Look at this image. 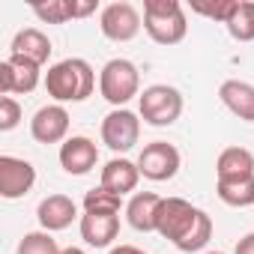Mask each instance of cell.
I'll use <instances>...</instances> for the list:
<instances>
[{"mask_svg":"<svg viewBox=\"0 0 254 254\" xmlns=\"http://www.w3.org/2000/svg\"><path fill=\"white\" fill-rule=\"evenodd\" d=\"M156 233H162L180 251L191 254V251L206 248V242L212 239V218L183 197H165L159 209Z\"/></svg>","mask_w":254,"mask_h":254,"instance_id":"obj_1","label":"cell"},{"mask_svg":"<svg viewBox=\"0 0 254 254\" xmlns=\"http://www.w3.org/2000/svg\"><path fill=\"white\" fill-rule=\"evenodd\" d=\"M45 90L54 99V105H60V102H84L96 90V72L81 57L60 60L54 66H48V72H45Z\"/></svg>","mask_w":254,"mask_h":254,"instance_id":"obj_2","label":"cell"},{"mask_svg":"<svg viewBox=\"0 0 254 254\" xmlns=\"http://www.w3.org/2000/svg\"><path fill=\"white\" fill-rule=\"evenodd\" d=\"M144 30L156 45H177L189 33V18L180 0H147Z\"/></svg>","mask_w":254,"mask_h":254,"instance_id":"obj_3","label":"cell"},{"mask_svg":"<svg viewBox=\"0 0 254 254\" xmlns=\"http://www.w3.org/2000/svg\"><path fill=\"white\" fill-rule=\"evenodd\" d=\"M99 93L105 102H111L114 108H123L129 99L141 96V72L132 60H108L99 72Z\"/></svg>","mask_w":254,"mask_h":254,"instance_id":"obj_4","label":"cell"},{"mask_svg":"<svg viewBox=\"0 0 254 254\" xmlns=\"http://www.w3.org/2000/svg\"><path fill=\"white\" fill-rule=\"evenodd\" d=\"M138 111H141L144 123L156 126V129L174 126L183 114V93L168 84H153L138 96Z\"/></svg>","mask_w":254,"mask_h":254,"instance_id":"obj_5","label":"cell"},{"mask_svg":"<svg viewBox=\"0 0 254 254\" xmlns=\"http://www.w3.org/2000/svg\"><path fill=\"white\" fill-rule=\"evenodd\" d=\"M141 138V120L129 108H114L102 120V144L114 153H129Z\"/></svg>","mask_w":254,"mask_h":254,"instance_id":"obj_6","label":"cell"},{"mask_svg":"<svg viewBox=\"0 0 254 254\" xmlns=\"http://www.w3.org/2000/svg\"><path fill=\"white\" fill-rule=\"evenodd\" d=\"M180 150L168 141H153L141 150L138 156V171L141 177L153 180V183H165V180H174L177 171H180Z\"/></svg>","mask_w":254,"mask_h":254,"instance_id":"obj_7","label":"cell"},{"mask_svg":"<svg viewBox=\"0 0 254 254\" xmlns=\"http://www.w3.org/2000/svg\"><path fill=\"white\" fill-rule=\"evenodd\" d=\"M99 27H102V36L111 42H132L144 24H141V12L123 0V3H108L102 9Z\"/></svg>","mask_w":254,"mask_h":254,"instance_id":"obj_8","label":"cell"},{"mask_svg":"<svg viewBox=\"0 0 254 254\" xmlns=\"http://www.w3.org/2000/svg\"><path fill=\"white\" fill-rule=\"evenodd\" d=\"M39 75H42V66H36L33 60L9 54L3 63H0V93H3V96L33 93L39 87Z\"/></svg>","mask_w":254,"mask_h":254,"instance_id":"obj_9","label":"cell"},{"mask_svg":"<svg viewBox=\"0 0 254 254\" xmlns=\"http://www.w3.org/2000/svg\"><path fill=\"white\" fill-rule=\"evenodd\" d=\"M33 186H36V168L27 159L0 156V194L6 200L24 197Z\"/></svg>","mask_w":254,"mask_h":254,"instance_id":"obj_10","label":"cell"},{"mask_svg":"<svg viewBox=\"0 0 254 254\" xmlns=\"http://www.w3.org/2000/svg\"><path fill=\"white\" fill-rule=\"evenodd\" d=\"M30 135L36 144H63L69 135V111L63 105H45L30 120Z\"/></svg>","mask_w":254,"mask_h":254,"instance_id":"obj_11","label":"cell"},{"mask_svg":"<svg viewBox=\"0 0 254 254\" xmlns=\"http://www.w3.org/2000/svg\"><path fill=\"white\" fill-rule=\"evenodd\" d=\"M96 162H99V150H96V144L90 138L72 135V138H66L60 144V168L66 174L84 177V174H90L96 168Z\"/></svg>","mask_w":254,"mask_h":254,"instance_id":"obj_12","label":"cell"},{"mask_svg":"<svg viewBox=\"0 0 254 254\" xmlns=\"http://www.w3.org/2000/svg\"><path fill=\"white\" fill-rule=\"evenodd\" d=\"M120 233V212H84L81 239L93 248H108Z\"/></svg>","mask_w":254,"mask_h":254,"instance_id":"obj_13","label":"cell"},{"mask_svg":"<svg viewBox=\"0 0 254 254\" xmlns=\"http://www.w3.org/2000/svg\"><path fill=\"white\" fill-rule=\"evenodd\" d=\"M36 218H39L42 230L57 233V230H66V227L78 218V206H75V200L66 197V194H48V197L39 203Z\"/></svg>","mask_w":254,"mask_h":254,"instance_id":"obj_14","label":"cell"},{"mask_svg":"<svg viewBox=\"0 0 254 254\" xmlns=\"http://www.w3.org/2000/svg\"><path fill=\"white\" fill-rule=\"evenodd\" d=\"M218 99L233 117H239L245 123H254V84L230 78L218 87Z\"/></svg>","mask_w":254,"mask_h":254,"instance_id":"obj_15","label":"cell"},{"mask_svg":"<svg viewBox=\"0 0 254 254\" xmlns=\"http://www.w3.org/2000/svg\"><path fill=\"white\" fill-rule=\"evenodd\" d=\"M138 180H141V171H138V162H129V159H111L105 168H102V189L114 191V194H129L138 189Z\"/></svg>","mask_w":254,"mask_h":254,"instance_id":"obj_16","label":"cell"},{"mask_svg":"<svg viewBox=\"0 0 254 254\" xmlns=\"http://www.w3.org/2000/svg\"><path fill=\"white\" fill-rule=\"evenodd\" d=\"M51 51H54V48H51V39H48L39 27H24V30H18L15 39H12V48H9L12 57L33 60L36 66H45L48 57H51Z\"/></svg>","mask_w":254,"mask_h":254,"instance_id":"obj_17","label":"cell"},{"mask_svg":"<svg viewBox=\"0 0 254 254\" xmlns=\"http://www.w3.org/2000/svg\"><path fill=\"white\" fill-rule=\"evenodd\" d=\"M162 200L159 194L153 191H138L129 203H126V218L129 224L141 233H153L156 230V221H159V209H162Z\"/></svg>","mask_w":254,"mask_h":254,"instance_id":"obj_18","label":"cell"},{"mask_svg":"<svg viewBox=\"0 0 254 254\" xmlns=\"http://www.w3.org/2000/svg\"><path fill=\"white\" fill-rule=\"evenodd\" d=\"M90 12H96L93 0H87V3H81V0H48V3H33V15L42 18L45 24H66L69 18H84Z\"/></svg>","mask_w":254,"mask_h":254,"instance_id":"obj_19","label":"cell"},{"mask_svg":"<svg viewBox=\"0 0 254 254\" xmlns=\"http://www.w3.org/2000/svg\"><path fill=\"white\" fill-rule=\"evenodd\" d=\"M215 174L218 180L224 177H254V153L245 147H227L218 153L215 162Z\"/></svg>","mask_w":254,"mask_h":254,"instance_id":"obj_20","label":"cell"},{"mask_svg":"<svg viewBox=\"0 0 254 254\" xmlns=\"http://www.w3.org/2000/svg\"><path fill=\"white\" fill-rule=\"evenodd\" d=\"M215 191L227 206H254V177H224L215 180Z\"/></svg>","mask_w":254,"mask_h":254,"instance_id":"obj_21","label":"cell"},{"mask_svg":"<svg viewBox=\"0 0 254 254\" xmlns=\"http://www.w3.org/2000/svg\"><path fill=\"white\" fill-rule=\"evenodd\" d=\"M224 27L236 42H254V0H236V9Z\"/></svg>","mask_w":254,"mask_h":254,"instance_id":"obj_22","label":"cell"},{"mask_svg":"<svg viewBox=\"0 0 254 254\" xmlns=\"http://www.w3.org/2000/svg\"><path fill=\"white\" fill-rule=\"evenodd\" d=\"M120 209H123V197L102 186L84 194V212H120Z\"/></svg>","mask_w":254,"mask_h":254,"instance_id":"obj_23","label":"cell"},{"mask_svg":"<svg viewBox=\"0 0 254 254\" xmlns=\"http://www.w3.org/2000/svg\"><path fill=\"white\" fill-rule=\"evenodd\" d=\"M18 254H63V251L48 230H33L24 233V239L18 242Z\"/></svg>","mask_w":254,"mask_h":254,"instance_id":"obj_24","label":"cell"},{"mask_svg":"<svg viewBox=\"0 0 254 254\" xmlns=\"http://www.w3.org/2000/svg\"><path fill=\"white\" fill-rule=\"evenodd\" d=\"M236 9V0H215V3H203V0H191V12L209 18V21H218V24H227V18L233 15Z\"/></svg>","mask_w":254,"mask_h":254,"instance_id":"obj_25","label":"cell"},{"mask_svg":"<svg viewBox=\"0 0 254 254\" xmlns=\"http://www.w3.org/2000/svg\"><path fill=\"white\" fill-rule=\"evenodd\" d=\"M21 123V105L12 96H0V132H12Z\"/></svg>","mask_w":254,"mask_h":254,"instance_id":"obj_26","label":"cell"},{"mask_svg":"<svg viewBox=\"0 0 254 254\" xmlns=\"http://www.w3.org/2000/svg\"><path fill=\"white\" fill-rule=\"evenodd\" d=\"M233 254H254V233H245L239 242H236V251Z\"/></svg>","mask_w":254,"mask_h":254,"instance_id":"obj_27","label":"cell"},{"mask_svg":"<svg viewBox=\"0 0 254 254\" xmlns=\"http://www.w3.org/2000/svg\"><path fill=\"white\" fill-rule=\"evenodd\" d=\"M108 254H147V251H141V248H135V245H117V248H111Z\"/></svg>","mask_w":254,"mask_h":254,"instance_id":"obj_28","label":"cell"},{"mask_svg":"<svg viewBox=\"0 0 254 254\" xmlns=\"http://www.w3.org/2000/svg\"><path fill=\"white\" fill-rule=\"evenodd\" d=\"M63 254H87L84 248H63Z\"/></svg>","mask_w":254,"mask_h":254,"instance_id":"obj_29","label":"cell"},{"mask_svg":"<svg viewBox=\"0 0 254 254\" xmlns=\"http://www.w3.org/2000/svg\"><path fill=\"white\" fill-rule=\"evenodd\" d=\"M206 254H224V251H206Z\"/></svg>","mask_w":254,"mask_h":254,"instance_id":"obj_30","label":"cell"}]
</instances>
